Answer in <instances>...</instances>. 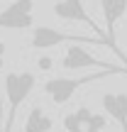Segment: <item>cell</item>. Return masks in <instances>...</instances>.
<instances>
[{
  "instance_id": "5bb4252c",
  "label": "cell",
  "mask_w": 127,
  "mask_h": 132,
  "mask_svg": "<svg viewBox=\"0 0 127 132\" xmlns=\"http://www.w3.org/2000/svg\"><path fill=\"white\" fill-rule=\"evenodd\" d=\"M69 132H83V130H69Z\"/></svg>"
},
{
  "instance_id": "6da1fadb",
  "label": "cell",
  "mask_w": 127,
  "mask_h": 132,
  "mask_svg": "<svg viewBox=\"0 0 127 132\" xmlns=\"http://www.w3.org/2000/svg\"><path fill=\"white\" fill-rule=\"evenodd\" d=\"M110 73H122L117 69H100L95 73H88V76H78V78H47L44 81V93L47 98L52 100L54 105H64L73 98V93L86 83H93V81H100Z\"/></svg>"
},
{
  "instance_id": "ba28073f",
  "label": "cell",
  "mask_w": 127,
  "mask_h": 132,
  "mask_svg": "<svg viewBox=\"0 0 127 132\" xmlns=\"http://www.w3.org/2000/svg\"><path fill=\"white\" fill-rule=\"evenodd\" d=\"M52 130H54V120L44 113V108L34 105V108L29 110L27 120H24L22 132H52Z\"/></svg>"
},
{
  "instance_id": "8fae6325",
  "label": "cell",
  "mask_w": 127,
  "mask_h": 132,
  "mask_svg": "<svg viewBox=\"0 0 127 132\" xmlns=\"http://www.w3.org/2000/svg\"><path fill=\"white\" fill-rule=\"evenodd\" d=\"M3 125H5V103L0 98V132H3Z\"/></svg>"
},
{
  "instance_id": "7c38bea8",
  "label": "cell",
  "mask_w": 127,
  "mask_h": 132,
  "mask_svg": "<svg viewBox=\"0 0 127 132\" xmlns=\"http://www.w3.org/2000/svg\"><path fill=\"white\" fill-rule=\"evenodd\" d=\"M5 52H7V47H5V42H0V69L5 64Z\"/></svg>"
},
{
  "instance_id": "5b68a950",
  "label": "cell",
  "mask_w": 127,
  "mask_h": 132,
  "mask_svg": "<svg viewBox=\"0 0 127 132\" xmlns=\"http://www.w3.org/2000/svg\"><path fill=\"white\" fill-rule=\"evenodd\" d=\"M54 15L56 17H61V20H66V22H83V24H88L90 29H93L98 37H103L105 42H108V37H105L103 32H100V27L95 24V20L90 17L88 12H86V7H83V0H56L54 3ZM110 44V42H108Z\"/></svg>"
},
{
  "instance_id": "8992f818",
  "label": "cell",
  "mask_w": 127,
  "mask_h": 132,
  "mask_svg": "<svg viewBox=\"0 0 127 132\" xmlns=\"http://www.w3.org/2000/svg\"><path fill=\"white\" fill-rule=\"evenodd\" d=\"M100 10H103V17H105V29H108L105 37H108V42H110V49H113L120 59H125L122 52L117 49V44H115V24H117L120 17L127 12V0H100Z\"/></svg>"
},
{
  "instance_id": "3957f363",
  "label": "cell",
  "mask_w": 127,
  "mask_h": 132,
  "mask_svg": "<svg viewBox=\"0 0 127 132\" xmlns=\"http://www.w3.org/2000/svg\"><path fill=\"white\" fill-rule=\"evenodd\" d=\"M64 42H95V44H108L103 39H88V37H78V34H69V32H59L54 27H47V24H39V27L32 29V39H29V47L32 49H52V47H59Z\"/></svg>"
},
{
  "instance_id": "7a4b0ae2",
  "label": "cell",
  "mask_w": 127,
  "mask_h": 132,
  "mask_svg": "<svg viewBox=\"0 0 127 132\" xmlns=\"http://www.w3.org/2000/svg\"><path fill=\"white\" fill-rule=\"evenodd\" d=\"M61 66L66 71H81V69H117L127 73V66H115V64H105L100 59H95L88 49L83 47L81 42H71L64 52V59H61Z\"/></svg>"
},
{
  "instance_id": "52a82bcc",
  "label": "cell",
  "mask_w": 127,
  "mask_h": 132,
  "mask_svg": "<svg viewBox=\"0 0 127 132\" xmlns=\"http://www.w3.org/2000/svg\"><path fill=\"white\" fill-rule=\"evenodd\" d=\"M100 103L103 110L120 125V130L127 132V93H103Z\"/></svg>"
},
{
  "instance_id": "9c48e42d",
  "label": "cell",
  "mask_w": 127,
  "mask_h": 132,
  "mask_svg": "<svg viewBox=\"0 0 127 132\" xmlns=\"http://www.w3.org/2000/svg\"><path fill=\"white\" fill-rule=\"evenodd\" d=\"M64 127H66V132H69V130H83V120H81L78 110H76V113L64 115Z\"/></svg>"
},
{
  "instance_id": "30bf717a",
  "label": "cell",
  "mask_w": 127,
  "mask_h": 132,
  "mask_svg": "<svg viewBox=\"0 0 127 132\" xmlns=\"http://www.w3.org/2000/svg\"><path fill=\"white\" fill-rule=\"evenodd\" d=\"M105 125H108V120H105L103 115H95V113H90V118H88V122H86V127H93V130H103Z\"/></svg>"
},
{
  "instance_id": "277c9868",
  "label": "cell",
  "mask_w": 127,
  "mask_h": 132,
  "mask_svg": "<svg viewBox=\"0 0 127 132\" xmlns=\"http://www.w3.org/2000/svg\"><path fill=\"white\" fill-rule=\"evenodd\" d=\"M34 3L32 0H15L0 12V29H29L34 24Z\"/></svg>"
},
{
  "instance_id": "4fadbf2b",
  "label": "cell",
  "mask_w": 127,
  "mask_h": 132,
  "mask_svg": "<svg viewBox=\"0 0 127 132\" xmlns=\"http://www.w3.org/2000/svg\"><path fill=\"white\" fill-rule=\"evenodd\" d=\"M83 132H100V130H93V127H83Z\"/></svg>"
}]
</instances>
